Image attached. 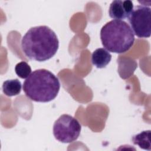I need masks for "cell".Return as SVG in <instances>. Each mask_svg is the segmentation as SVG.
Returning a JSON list of instances; mask_svg holds the SVG:
<instances>
[{
    "label": "cell",
    "instance_id": "ba28073f",
    "mask_svg": "<svg viewBox=\"0 0 151 151\" xmlns=\"http://www.w3.org/2000/svg\"><path fill=\"white\" fill-rule=\"evenodd\" d=\"M21 83L17 78L6 80L2 84L3 93L8 97L19 94L21 93Z\"/></svg>",
    "mask_w": 151,
    "mask_h": 151
},
{
    "label": "cell",
    "instance_id": "277c9868",
    "mask_svg": "<svg viewBox=\"0 0 151 151\" xmlns=\"http://www.w3.org/2000/svg\"><path fill=\"white\" fill-rule=\"evenodd\" d=\"M81 126L74 117L64 114L54 122L53 134L59 142L70 143L76 141L80 136Z\"/></svg>",
    "mask_w": 151,
    "mask_h": 151
},
{
    "label": "cell",
    "instance_id": "7a4b0ae2",
    "mask_svg": "<svg viewBox=\"0 0 151 151\" xmlns=\"http://www.w3.org/2000/svg\"><path fill=\"white\" fill-rule=\"evenodd\" d=\"M25 96L30 100L47 103L54 100L57 96L60 83L58 78L48 70L41 68L34 71L23 84Z\"/></svg>",
    "mask_w": 151,
    "mask_h": 151
},
{
    "label": "cell",
    "instance_id": "30bf717a",
    "mask_svg": "<svg viewBox=\"0 0 151 151\" xmlns=\"http://www.w3.org/2000/svg\"><path fill=\"white\" fill-rule=\"evenodd\" d=\"M16 74L21 78H27L31 73V67L25 61H21L15 67Z\"/></svg>",
    "mask_w": 151,
    "mask_h": 151
},
{
    "label": "cell",
    "instance_id": "52a82bcc",
    "mask_svg": "<svg viewBox=\"0 0 151 151\" xmlns=\"http://www.w3.org/2000/svg\"><path fill=\"white\" fill-rule=\"evenodd\" d=\"M111 55L104 48H99L92 53L91 63L98 68H103L106 67L110 62Z\"/></svg>",
    "mask_w": 151,
    "mask_h": 151
},
{
    "label": "cell",
    "instance_id": "3957f363",
    "mask_svg": "<svg viewBox=\"0 0 151 151\" xmlns=\"http://www.w3.org/2000/svg\"><path fill=\"white\" fill-rule=\"evenodd\" d=\"M100 39L102 45L107 50L122 54L127 52L133 46L134 35L126 22L113 19L101 28Z\"/></svg>",
    "mask_w": 151,
    "mask_h": 151
},
{
    "label": "cell",
    "instance_id": "9c48e42d",
    "mask_svg": "<svg viewBox=\"0 0 151 151\" xmlns=\"http://www.w3.org/2000/svg\"><path fill=\"white\" fill-rule=\"evenodd\" d=\"M150 130H145L139 134H135L132 137L133 142L134 145L139 146L144 150H150Z\"/></svg>",
    "mask_w": 151,
    "mask_h": 151
},
{
    "label": "cell",
    "instance_id": "5b68a950",
    "mask_svg": "<svg viewBox=\"0 0 151 151\" xmlns=\"http://www.w3.org/2000/svg\"><path fill=\"white\" fill-rule=\"evenodd\" d=\"M131 28L137 37L149 38L151 34V9L146 5H137L128 18Z\"/></svg>",
    "mask_w": 151,
    "mask_h": 151
},
{
    "label": "cell",
    "instance_id": "6da1fadb",
    "mask_svg": "<svg viewBox=\"0 0 151 151\" xmlns=\"http://www.w3.org/2000/svg\"><path fill=\"white\" fill-rule=\"evenodd\" d=\"M21 46L28 58L41 62L50 59L56 54L59 41L50 27L40 25L28 29L21 39Z\"/></svg>",
    "mask_w": 151,
    "mask_h": 151
},
{
    "label": "cell",
    "instance_id": "8992f818",
    "mask_svg": "<svg viewBox=\"0 0 151 151\" xmlns=\"http://www.w3.org/2000/svg\"><path fill=\"white\" fill-rule=\"evenodd\" d=\"M133 4L130 0H115L111 2L109 9V16L114 19L128 18L133 9Z\"/></svg>",
    "mask_w": 151,
    "mask_h": 151
}]
</instances>
